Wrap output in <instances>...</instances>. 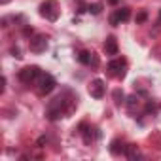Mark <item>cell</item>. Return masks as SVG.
I'll return each instance as SVG.
<instances>
[{"label": "cell", "mask_w": 161, "mask_h": 161, "mask_svg": "<svg viewBox=\"0 0 161 161\" xmlns=\"http://www.w3.org/2000/svg\"><path fill=\"white\" fill-rule=\"evenodd\" d=\"M42 74V70L38 68V66H25V68H21L19 70V74H17V78L21 80L23 84H34L36 80H38V76Z\"/></svg>", "instance_id": "277c9868"}, {"label": "cell", "mask_w": 161, "mask_h": 161, "mask_svg": "<svg viewBox=\"0 0 161 161\" xmlns=\"http://www.w3.org/2000/svg\"><path fill=\"white\" fill-rule=\"evenodd\" d=\"M125 150V146H121V142L116 138V140H112V144H110V152L114 153V155H119L121 152Z\"/></svg>", "instance_id": "7c38bea8"}, {"label": "cell", "mask_w": 161, "mask_h": 161, "mask_svg": "<svg viewBox=\"0 0 161 161\" xmlns=\"http://www.w3.org/2000/svg\"><path fill=\"white\" fill-rule=\"evenodd\" d=\"M104 51L106 55H118V40L114 36H108L104 42Z\"/></svg>", "instance_id": "30bf717a"}, {"label": "cell", "mask_w": 161, "mask_h": 161, "mask_svg": "<svg viewBox=\"0 0 161 161\" xmlns=\"http://www.w3.org/2000/svg\"><path fill=\"white\" fill-rule=\"evenodd\" d=\"M104 93H106V86H104L103 80L97 78V80H93V82L89 84V95H91L93 99H103Z\"/></svg>", "instance_id": "52a82bcc"}, {"label": "cell", "mask_w": 161, "mask_h": 161, "mask_svg": "<svg viewBox=\"0 0 161 161\" xmlns=\"http://www.w3.org/2000/svg\"><path fill=\"white\" fill-rule=\"evenodd\" d=\"M127 101H129V103H127V104H129V110H133V108H135V104H136V101H138V99H136V97H129V99H127Z\"/></svg>", "instance_id": "ac0fdd59"}, {"label": "cell", "mask_w": 161, "mask_h": 161, "mask_svg": "<svg viewBox=\"0 0 161 161\" xmlns=\"http://www.w3.org/2000/svg\"><path fill=\"white\" fill-rule=\"evenodd\" d=\"M87 10H89V14H93V15H99V14L103 12V4H91Z\"/></svg>", "instance_id": "9a60e30c"}, {"label": "cell", "mask_w": 161, "mask_h": 161, "mask_svg": "<svg viewBox=\"0 0 161 161\" xmlns=\"http://www.w3.org/2000/svg\"><path fill=\"white\" fill-rule=\"evenodd\" d=\"M8 2H10V0H0V4H2V6H4V4H8Z\"/></svg>", "instance_id": "7402d4cb"}, {"label": "cell", "mask_w": 161, "mask_h": 161, "mask_svg": "<svg viewBox=\"0 0 161 161\" xmlns=\"http://www.w3.org/2000/svg\"><path fill=\"white\" fill-rule=\"evenodd\" d=\"M129 17H131V10H129V8H119V10H116V12L110 15V23L116 27V25H119V23L129 21Z\"/></svg>", "instance_id": "ba28073f"}, {"label": "cell", "mask_w": 161, "mask_h": 161, "mask_svg": "<svg viewBox=\"0 0 161 161\" xmlns=\"http://www.w3.org/2000/svg\"><path fill=\"white\" fill-rule=\"evenodd\" d=\"M29 47L32 53H44L47 49V36L46 34H36L34 38H31Z\"/></svg>", "instance_id": "8992f818"}, {"label": "cell", "mask_w": 161, "mask_h": 161, "mask_svg": "<svg viewBox=\"0 0 161 161\" xmlns=\"http://www.w3.org/2000/svg\"><path fill=\"white\" fill-rule=\"evenodd\" d=\"M66 106H68V101H66L64 97H57V99H53V101L47 104V118H49L51 121L63 118V114L66 112Z\"/></svg>", "instance_id": "6da1fadb"}, {"label": "cell", "mask_w": 161, "mask_h": 161, "mask_svg": "<svg viewBox=\"0 0 161 161\" xmlns=\"http://www.w3.org/2000/svg\"><path fill=\"white\" fill-rule=\"evenodd\" d=\"M89 131H91V129H89V127H87L86 123H82V125H80V133L84 135V140H86L87 144H89V142L93 140V136H91V133H89Z\"/></svg>", "instance_id": "4fadbf2b"}, {"label": "cell", "mask_w": 161, "mask_h": 161, "mask_svg": "<svg viewBox=\"0 0 161 161\" xmlns=\"http://www.w3.org/2000/svg\"><path fill=\"white\" fill-rule=\"evenodd\" d=\"M112 97H114L116 104H121V103H123V99H125V95H123V91H121V89H114Z\"/></svg>", "instance_id": "5bb4252c"}, {"label": "cell", "mask_w": 161, "mask_h": 161, "mask_svg": "<svg viewBox=\"0 0 161 161\" xmlns=\"http://www.w3.org/2000/svg\"><path fill=\"white\" fill-rule=\"evenodd\" d=\"M12 55H14L15 59H21V57H23V55H21V49H19V47H12Z\"/></svg>", "instance_id": "e0dca14e"}, {"label": "cell", "mask_w": 161, "mask_h": 161, "mask_svg": "<svg viewBox=\"0 0 161 161\" xmlns=\"http://www.w3.org/2000/svg\"><path fill=\"white\" fill-rule=\"evenodd\" d=\"M40 15L46 17L47 21H57L59 17V4L57 0H46L40 4Z\"/></svg>", "instance_id": "3957f363"}, {"label": "cell", "mask_w": 161, "mask_h": 161, "mask_svg": "<svg viewBox=\"0 0 161 161\" xmlns=\"http://www.w3.org/2000/svg\"><path fill=\"white\" fill-rule=\"evenodd\" d=\"M157 25H161V12H159V21H157Z\"/></svg>", "instance_id": "603a6c76"}, {"label": "cell", "mask_w": 161, "mask_h": 161, "mask_svg": "<svg viewBox=\"0 0 161 161\" xmlns=\"http://www.w3.org/2000/svg\"><path fill=\"white\" fill-rule=\"evenodd\" d=\"M108 2H110V4H114V6H116V4H118V2H119V0H108Z\"/></svg>", "instance_id": "44dd1931"}, {"label": "cell", "mask_w": 161, "mask_h": 161, "mask_svg": "<svg viewBox=\"0 0 161 161\" xmlns=\"http://www.w3.org/2000/svg\"><path fill=\"white\" fill-rule=\"evenodd\" d=\"M23 34H25V36H31V34H32V29H29V27H27V29L23 31Z\"/></svg>", "instance_id": "ffe728a7"}, {"label": "cell", "mask_w": 161, "mask_h": 161, "mask_svg": "<svg viewBox=\"0 0 161 161\" xmlns=\"http://www.w3.org/2000/svg\"><path fill=\"white\" fill-rule=\"evenodd\" d=\"M146 19H148V12H146V10H142V12H140V14L136 15V25H140V23H144Z\"/></svg>", "instance_id": "2e32d148"}, {"label": "cell", "mask_w": 161, "mask_h": 161, "mask_svg": "<svg viewBox=\"0 0 161 161\" xmlns=\"http://www.w3.org/2000/svg\"><path fill=\"white\" fill-rule=\"evenodd\" d=\"M36 84H38V93H40V95H49V93L55 89V86H57L55 78H53L51 74H46V72H42V74L38 76Z\"/></svg>", "instance_id": "7a4b0ae2"}, {"label": "cell", "mask_w": 161, "mask_h": 161, "mask_svg": "<svg viewBox=\"0 0 161 161\" xmlns=\"http://www.w3.org/2000/svg\"><path fill=\"white\" fill-rule=\"evenodd\" d=\"M123 153H125V157H129V159H136L140 153H138V148L135 146V144H127L125 146V150H123Z\"/></svg>", "instance_id": "8fae6325"}, {"label": "cell", "mask_w": 161, "mask_h": 161, "mask_svg": "<svg viewBox=\"0 0 161 161\" xmlns=\"http://www.w3.org/2000/svg\"><path fill=\"white\" fill-rule=\"evenodd\" d=\"M125 68H127V61H125L123 57L112 59V61L108 63V72H110V76L123 78V76H125Z\"/></svg>", "instance_id": "5b68a950"}, {"label": "cell", "mask_w": 161, "mask_h": 161, "mask_svg": "<svg viewBox=\"0 0 161 161\" xmlns=\"http://www.w3.org/2000/svg\"><path fill=\"white\" fill-rule=\"evenodd\" d=\"M78 61L82 63V64H86V66H99V57L95 53H91V51H86V49L80 51Z\"/></svg>", "instance_id": "9c48e42d"}, {"label": "cell", "mask_w": 161, "mask_h": 161, "mask_svg": "<svg viewBox=\"0 0 161 161\" xmlns=\"http://www.w3.org/2000/svg\"><path fill=\"white\" fill-rule=\"evenodd\" d=\"M46 142H47V136H40V138L36 140V144H38V148H42V146H44Z\"/></svg>", "instance_id": "d6986e66"}]
</instances>
